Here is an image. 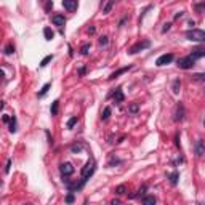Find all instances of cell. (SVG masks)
Here are the masks:
<instances>
[{
  "mask_svg": "<svg viewBox=\"0 0 205 205\" xmlns=\"http://www.w3.org/2000/svg\"><path fill=\"white\" fill-rule=\"evenodd\" d=\"M186 39L191 42H205V31L202 29H189L186 32Z\"/></svg>",
  "mask_w": 205,
  "mask_h": 205,
  "instance_id": "1",
  "label": "cell"
},
{
  "mask_svg": "<svg viewBox=\"0 0 205 205\" xmlns=\"http://www.w3.org/2000/svg\"><path fill=\"white\" fill-rule=\"evenodd\" d=\"M95 170H96V162L93 160V159H90V160L87 162V165L82 168V181L85 183V181L90 178V176L95 173Z\"/></svg>",
  "mask_w": 205,
  "mask_h": 205,
  "instance_id": "2",
  "label": "cell"
},
{
  "mask_svg": "<svg viewBox=\"0 0 205 205\" xmlns=\"http://www.w3.org/2000/svg\"><path fill=\"white\" fill-rule=\"evenodd\" d=\"M194 64H195V61L191 58V56H184V58H180L178 59V68L180 69H191L192 66H194Z\"/></svg>",
  "mask_w": 205,
  "mask_h": 205,
  "instance_id": "3",
  "label": "cell"
},
{
  "mask_svg": "<svg viewBox=\"0 0 205 205\" xmlns=\"http://www.w3.org/2000/svg\"><path fill=\"white\" fill-rule=\"evenodd\" d=\"M149 45H151V42H149V40H144V42H138L136 45H133L132 48L128 50V53H130V55H135V53H138V51H141V50L147 48Z\"/></svg>",
  "mask_w": 205,
  "mask_h": 205,
  "instance_id": "4",
  "label": "cell"
},
{
  "mask_svg": "<svg viewBox=\"0 0 205 205\" xmlns=\"http://www.w3.org/2000/svg\"><path fill=\"white\" fill-rule=\"evenodd\" d=\"M172 61H173V55L172 53H165V55H162V56L157 58L155 64L157 66H165V64H170Z\"/></svg>",
  "mask_w": 205,
  "mask_h": 205,
  "instance_id": "5",
  "label": "cell"
},
{
  "mask_svg": "<svg viewBox=\"0 0 205 205\" xmlns=\"http://www.w3.org/2000/svg\"><path fill=\"white\" fill-rule=\"evenodd\" d=\"M183 119H184V104L183 102H178L175 107V120L176 122H181Z\"/></svg>",
  "mask_w": 205,
  "mask_h": 205,
  "instance_id": "6",
  "label": "cell"
},
{
  "mask_svg": "<svg viewBox=\"0 0 205 205\" xmlns=\"http://www.w3.org/2000/svg\"><path fill=\"white\" fill-rule=\"evenodd\" d=\"M194 151H195V155H197V157H202L205 154V143H203V139H197V141H195Z\"/></svg>",
  "mask_w": 205,
  "mask_h": 205,
  "instance_id": "7",
  "label": "cell"
},
{
  "mask_svg": "<svg viewBox=\"0 0 205 205\" xmlns=\"http://www.w3.org/2000/svg\"><path fill=\"white\" fill-rule=\"evenodd\" d=\"M59 170H61V175H63V176H71V175L74 173V165L69 164V162H66V164L61 165Z\"/></svg>",
  "mask_w": 205,
  "mask_h": 205,
  "instance_id": "8",
  "label": "cell"
},
{
  "mask_svg": "<svg viewBox=\"0 0 205 205\" xmlns=\"http://www.w3.org/2000/svg\"><path fill=\"white\" fill-rule=\"evenodd\" d=\"M189 56H191L194 61H197L199 58H203V56H205V48H195V50H192V53L189 55Z\"/></svg>",
  "mask_w": 205,
  "mask_h": 205,
  "instance_id": "9",
  "label": "cell"
},
{
  "mask_svg": "<svg viewBox=\"0 0 205 205\" xmlns=\"http://www.w3.org/2000/svg\"><path fill=\"white\" fill-rule=\"evenodd\" d=\"M63 7L66 8V10H69V11H76L77 10V2L76 0H64Z\"/></svg>",
  "mask_w": 205,
  "mask_h": 205,
  "instance_id": "10",
  "label": "cell"
},
{
  "mask_svg": "<svg viewBox=\"0 0 205 205\" xmlns=\"http://www.w3.org/2000/svg\"><path fill=\"white\" fill-rule=\"evenodd\" d=\"M51 21H53V24H55V26L63 27V26H64V23H66V18H64L63 15H55V16L51 18Z\"/></svg>",
  "mask_w": 205,
  "mask_h": 205,
  "instance_id": "11",
  "label": "cell"
},
{
  "mask_svg": "<svg viewBox=\"0 0 205 205\" xmlns=\"http://www.w3.org/2000/svg\"><path fill=\"white\" fill-rule=\"evenodd\" d=\"M132 69V66H127V68H122V69H119V71H116V72H112L109 76V80H112V79H116V77H119V76H122V74H125L127 71H130Z\"/></svg>",
  "mask_w": 205,
  "mask_h": 205,
  "instance_id": "12",
  "label": "cell"
},
{
  "mask_svg": "<svg viewBox=\"0 0 205 205\" xmlns=\"http://www.w3.org/2000/svg\"><path fill=\"white\" fill-rule=\"evenodd\" d=\"M114 99H116V102H122L124 99H125V96H124V93H122V88H117L116 91H114Z\"/></svg>",
  "mask_w": 205,
  "mask_h": 205,
  "instance_id": "13",
  "label": "cell"
},
{
  "mask_svg": "<svg viewBox=\"0 0 205 205\" xmlns=\"http://www.w3.org/2000/svg\"><path fill=\"white\" fill-rule=\"evenodd\" d=\"M180 88H181V80H180V79H175L173 83H172V91L175 93V95H178V93H180Z\"/></svg>",
  "mask_w": 205,
  "mask_h": 205,
  "instance_id": "14",
  "label": "cell"
},
{
  "mask_svg": "<svg viewBox=\"0 0 205 205\" xmlns=\"http://www.w3.org/2000/svg\"><path fill=\"white\" fill-rule=\"evenodd\" d=\"M43 35H45L46 40H51L53 37H55V32L50 29V27H45V29H43Z\"/></svg>",
  "mask_w": 205,
  "mask_h": 205,
  "instance_id": "15",
  "label": "cell"
},
{
  "mask_svg": "<svg viewBox=\"0 0 205 205\" xmlns=\"http://www.w3.org/2000/svg\"><path fill=\"white\" fill-rule=\"evenodd\" d=\"M143 205H155V197L154 195H146L143 200Z\"/></svg>",
  "mask_w": 205,
  "mask_h": 205,
  "instance_id": "16",
  "label": "cell"
},
{
  "mask_svg": "<svg viewBox=\"0 0 205 205\" xmlns=\"http://www.w3.org/2000/svg\"><path fill=\"white\" fill-rule=\"evenodd\" d=\"M194 82H205V72H199V74H194L192 76Z\"/></svg>",
  "mask_w": 205,
  "mask_h": 205,
  "instance_id": "17",
  "label": "cell"
},
{
  "mask_svg": "<svg viewBox=\"0 0 205 205\" xmlns=\"http://www.w3.org/2000/svg\"><path fill=\"white\" fill-rule=\"evenodd\" d=\"M138 111H139V104H138V102H132V104L128 106V112L130 114H136Z\"/></svg>",
  "mask_w": 205,
  "mask_h": 205,
  "instance_id": "18",
  "label": "cell"
},
{
  "mask_svg": "<svg viewBox=\"0 0 205 205\" xmlns=\"http://www.w3.org/2000/svg\"><path fill=\"white\" fill-rule=\"evenodd\" d=\"M112 7H114V2H112V0L106 2V3H104V7H102V13H109L111 10H112Z\"/></svg>",
  "mask_w": 205,
  "mask_h": 205,
  "instance_id": "19",
  "label": "cell"
},
{
  "mask_svg": "<svg viewBox=\"0 0 205 205\" xmlns=\"http://www.w3.org/2000/svg\"><path fill=\"white\" fill-rule=\"evenodd\" d=\"M168 178H170V183H172V184H176V183H178V178H180V173H178V172H173V173L168 176Z\"/></svg>",
  "mask_w": 205,
  "mask_h": 205,
  "instance_id": "20",
  "label": "cell"
},
{
  "mask_svg": "<svg viewBox=\"0 0 205 205\" xmlns=\"http://www.w3.org/2000/svg\"><path fill=\"white\" fill-rule=\"evenodd\" d=\"M82 149H83V144H82V143H76V144H72L71 151H72V152H80Z\"/></svg>",
  "mask_w": 205,
  "mask_h": 205,
  "instance_id": "21",
  "label": "cell"
},
{
  "mask_svg": "<svg viewBox=\"0 0 205 205\" xmlns=\"http://www.w3.org/2000/svg\"><path fill=\"white\" fill-rule=\"evenodd\" d=\"M10 132L11 133L16 132V117L15 116H11V120H10Z\"/></svg>",
  "mask_w": 205,
  "mask_h": 205,
  "instance_id": "22",
  "label": "cell"
},
{
  "mask_svg": "<svg viewBox=\"0 0 205 205\" xmlns=\"http://www.w3.org/2000/svg\"><path fill=\"white\" fill-rule=\"evenodd\" d=\"M58 106H59V101H53V104H51V116L58 114Z\"/></svg>",
  "mask_w": 205,
  "mask_h": 205,
  "instance_id": "23",
  "label": "cell"
},
{
  "mask_svg": "<svg viewBox=\"0 0 205 205\" xmlns=\"http://www.w3.org/2000/svg\"><path fill=\"white\" fill-rule=\"evenodd\" d=\"M127 192V186L125 184H120V186H117V188H116V194H125Z\"/></svg>",
  "mask_w": 205,
  "mask_h": 205,
  "instance_id": "24",
  "label": "cell"
},
{
  "mask_svg": "<svg viewBox=\"0 0 205 205\" xmlns=\"http://www.w3.org/2000/svg\"><path fill=\"white\" fill-rule=\"evenodd\" d=\"M77 122H79L77 117H71V119L68 120V128H74V125H76Z\"/></svg>",
  "mask_w": 205,
  "mask_h": 205,
  "instance_id": "25",
  "label": "cell"
},
{
  "mask_svg": "<svg viewBox=\"0 0 205 205\" xmlns=\"http://www.w3.org/2000/svg\"><path fill=\"white\" fill-rule=\"evenodd\" d=\"M109 116H111V107H104V111H102V116H101V119H102V120H107V119H109Z\"/></svg>",
  "mask_w": 205,
  "mask_h": 205,
  "instance_id": "26",
  "label": "cell"
},
{
  "mask_svg": "<svg viewBox=\"0 0 205 205\" xmlns=\"http://www.w3.org/2000/svg\"><path fill=\"white\" fill-rule=\"evenodd\" d=\"M51 59H53V56H51V55H48V56H45V58L40 61V66H42V68H45L46 64H48V63L51 61Z\"/></svg>",
  "mask_w": 205,
  "mask_h": 205,
  "instance_id": "27",
  "label": "cell"
},
{
  "mask_svg": "<svg viewBox=\"0 0 205 205\" xmlns=\"http://www.w3.org/2000/svg\"><path fill=\"white\" fill-rule=\"evenodd\" d=\"M50 87H51V85H50V83H45V85L42 87V90L39 91V96H43V95H45V93H46V91H48V90H50Z\"/></svg>",
  "mask_w": 205,
  "mask_h": 205,
  "instance_id": "28",
  "label": "cell"
},
{
  "mask_svg": "<svg viewBox=\"0 0 205 205\" xmlns=\"http://www.w3.org/2000/svg\"><path fill=\"white\" fill-rule=\"evenodd\" d=\"M5 53H7V55L15 53V46H13V43H8V45L5 46Z\"/></svg>",
  "mask_w": 205,
  "mask_h": 205,
  "instance_id": "29",
  "label": "cell"
},
{
  "mask_svg": "<svg viewBox=\"0 0 205 205\" xmlns=\"http://www.w3.org/2000/svg\"><path fill=\"white\" fill-rule=\"evenodd\" d=\"M90 51V43H85V45H82V48H80V53L82 55H88Z\"/></svg>",
  "mask_w": 205,
  "mask_h": 205,
  "instance_id": "30",
  "label": "cell"
},
{
  "mask_svg": "<svg viewBox=\"0 0 205 205\" xmlns=\"http://www.w3.org/2000/svg\"><path fill=\"white\" fill-rule=\"evenodd\" d=\"M194 8H195V10H197L199 13L205 11V2H203V3H195V5H194Z\"/></svg>",
  "mask_w": 205,
  "mask_h": 205,
  "instance_id": "31",
  "label": "cell"
},
{
  "mask_svg": "<svg viewBox=\"0 0 205 205\" xmlns=\"http://www.w3.org/2000/svg\"><path fill=\"white\" fill-rule=\"evenodd\" d=\"M107 42H109V39L106 35H102V37H99V45L101 46H104V45H107Z\"/></svg>",
  "mask_w": 205,
  "mask_h": 205,
  "instance_id": "32",
  "label": "cell"
},
{
  "mask_svg": "<svg viewBox=\"0 0 205 205\" xmlns=\"http://www.w3.org/2000/svg\"><path fill=\"white\" fill-rule=\"evenodd\" d=\"M74 200H76V197H74V194H72V192H69V194L66 195V202H68V203H72Z\"/></svg>",
  "mask_w": 205,
  "mask_h": 205,
  "instance_id": "33",
  "label": "cell"
},
{
  "mask_svg": "<svg viewBox=\"0 0 205 205\" xmlns=\"http://www.w3.org/2000/svg\"><path fill=\"white\" fill-rule=\"evenodd\" d=\"M10 167H11V159H8L7 160V167H5V173L10 172Z\"/></svg>",
  "mask_w": 205,
  "mask_h": 205,
  "instance_id": "34",
  "label": "cell"
},
{
  "mask_svg": "<svg viewBox=\"0 0 205 205\" xmlns=\"http://www.w3.org/2000/svg\"><path fill=\"white\" fill-rule=\"evenodd\" d=\"M2 120H3V124H8V122H10V120H11V117H8V116H3V117H2Z\"/></svg>",
  "mask_w": 205,
  "mask_h": 205,
  "instance_id": "35",
  "label": "cell"
},
{
  "mask_svg": "<svg viewBox=\"0 0 205 205\" xmlns=\"http://www.w3.org/2000/svg\"><path fill=\"white\" fill-rule=\"evenodd\" d=\"M170 26H172L170 23H167V24L164 26V32H167V31H170Z\"/></svg>",
  "mask_w": 205,
  "mask_h": 205,
  "instance_id": "36",
  "label": "cell"
},
{
  "mask_svg": "<svg viewBox=\"0 0 205 205\" xmlns=\"http://www.w3.org/2000/svg\"><path fill=\"white\" fill-rule=\"evenodd\" d=\"M183 15H184L183 11H180V13H176V15H175V20H180V18H181Z\"/></svg>",
  "mask_w": 205,
  "mask_h": 205,
  "instance_id": "37",
  "label": "cell"
},
{
  "mask_svg": "<svg viewBox=\"0 0 205 205\" xmlns=\"http://www.w3.org/2000/svg\"><path fill=\"white\" fill-rule=\"evenodd\" d=\"M175 139H176V146L180 147V135H176V138H175Z\"/></svg>",
  "mask_w": 205,
  "mask_h": 205,
  "instance_id": "38",
  "label": "cell"
},
{
  "mask_svg": "<svg viewBox=\"0 0 205 205\" xmlns=\"http://www.w3.org/2000/svg\"><path fill=\"white\" fill-rule=\"evenodd\" d=\"M88 34H95V27H88Z\"/></svg>",
  "mask_w": 205,
  "mask_h": 205,
  "instance_id": "39",
  "label": "cell"
},
{
  "mask_svg": "<svg viewBox=\"0 0 205 205\" xmlns=\"http://www.w3.org/2000/svg\"><path fill=\"white\" fill-rule=\"evenodd\" d=\"M119 203H120L119 200H112V203H111V205H119Z\"/></svg>",
  "mask_w": 205,
  "mask_h": 205,
  "instance_id": "40",
  "label": "cell"
},
{
  "mask_svg": "<svg viewBox=\"0 0 205 205\" xmlns=\"http://www.w3.org/2000/svg\"><path fill=\"white\" fill-rule=\"evenodd\" d=\"M203 127H205V119H203Z\"/></svg>",
  "mask_w": 205,
  "mask_h": 205,
  "instance_id": "41",
  "label": "cell"
}]
</instances>
